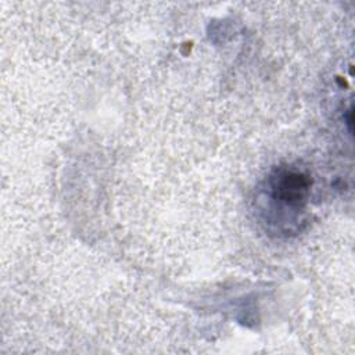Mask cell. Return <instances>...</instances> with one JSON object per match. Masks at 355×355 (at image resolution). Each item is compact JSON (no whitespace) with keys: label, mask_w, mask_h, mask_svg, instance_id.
Returning a JSON list of instances; mask_svg holds the SVG:
<instances>
[{"label":"cell","mask_w":355,"mask_h":355,"mask_svg":"<svg viewBox=\"0 0 355 355\" xmlns=\"http://www.w3.org/2000/svg\"><path fill=\"white\" fill-rule=\"evenodd\" d=\"M311 187L308 176L298 171L282 169L270 179L272 197L288 207H300L305 202Z\"/></svg>","instance_id":"cell-1"}]
</instances>
